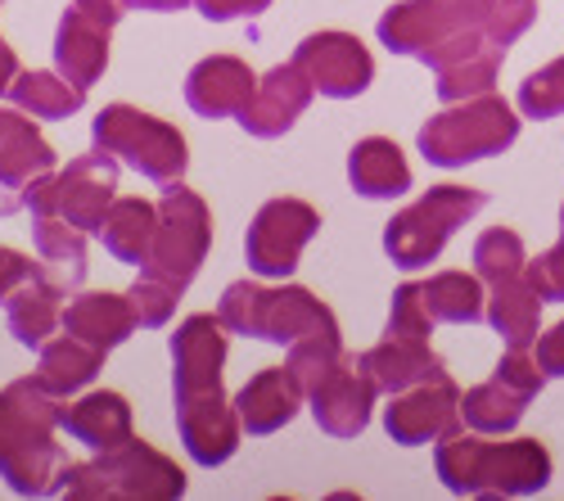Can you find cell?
Listing matches in <instances>:
<instances>
[{
    "label": "cell",
    "instance_id": "27",
    "mask_svg": "<svg viewBox=\"0 0 564 501\" xmlns=\"http://www.w3.org/2000/svg\"><path fill=\"white\" fill-rule=\"evenodd\" d=\"M348 181L361 199H398L411 190V163L389 135H366L348 154Z\"/></svg>",
    "mask_w": 564,
    "mask_h": 501
},
{
    "label": "cell",
    "instance_id": "47",
    "mask_svg": "<svg viewBox=\"0 0 564 501\" xmlns=\"http://www.w3.org/2000/svg\"><path fill=\"white\" fill-rule=\"evenodd\" d=\"M23 68H19V55H14V45L0 36V96H10V86H14V77H19Z\"/></svg>",
    "mask_w": 564,
    "mask_h": 501
},
{
    "label": "cell",
    "instance_id": "1",
    "mask_svg": "<svg viewBox=\"0 0 564 501\" xmlns=\"http://www.w3.org/2000/svg\"><path fill=\"white\" fill-rule=\"evenodd\" d=\"M497 14V0H402L380 19V45L393 55L420 59L434 73L469 59L497 45L488 36V23ZM506 51V45H501Z\"/></svg>",
    "mask_w": 564,
    "mask_h": 501
},
{
    "label": "cell",
    "instance_id": "23",
    "mask_svg": "<svg viewBox=\"0 0 564 501\" xmlns=\"http://www.w3.org/2000/svg\"><path fill=\"white\" fill-rule=\"evenodd\" d=\"M361 371L375 380L380 393H406L415 384H430L443 371V357L420 344V339H398V335H384V344H375L361 352Z\"/></svg>",
    "mask_w": 564,
    "mask_h": 501
},
{
    "label": "cell",
    "instance_id": "6",
    "mask_svg": "<svg viewBox=\"0 0 564 501\" xmlns=\"http://www.w3.org/2000/svg\"><path fill=\"white\" fill-rule=\"evenodd\" d=\"M90 141L96 150L113 154L122 167L140 172L145 181H181L185 167H191V145H185L181 127L135 109V105H105L90 122Z\"/></svg>",
    "mask_w": 564,
    "mask_h": 501
},
{
    "label": "cell",
    "instance_id": "11",
    "mask_svg": "<svg viewBox=\"0 0 564 501\" xmlns=\"http://www.w3.org/2000/svg\"><path fill=\"white\" fill-rule=\"evenodd\" d=\"M294 64L307 73L316 96L330 100H357L375 81V59L352 32H312L294 45Z\"/></svg>",
    "mask_w": 564,
    "mask_h": 501
},
{
    "label": "cell",
    "instance_id": "20",
    "mask_svg": "<svg viewBox=\"0 0 564 501\" xmlns=\"http://www.w3.org/2000/svg\"><path fill=\"white\" fill-rule=\"evenodd\" d=\"M109 32L113 28L100 23L96 14H86L82 6H68L59 19V32H55V68L73 86L90 90L109 68Z\"/></svg>",
    "mask_w": 564,
    "mask_h": 501
},
{
    "label": "cell",
    "instance_id": "14",
    "mask_svg": "<svg viewBox=\"0 0 564 501\" xmlns=\"http://www.w3.org/2000/svg\"><path fill=\"white\" fill-rule=\"evenodd\" d=\"M176 434L191 451V461L213 470L226 466L235 451H240V412H235V397H226V389H208L195 397H176Z\"/></svg>",
    "mask_w": 564,
    "mask_h": 501
},
{
    "label": "cell",
    "instance_id": "4",
    "mask_svg": "<svg viewBox=\"0 0 564 501\" xmlns=\"http://www.w3.org/2000/svg\"><path fill=\"white\" fill-rule=\"evenodd\" d=\"M59 497L68 501H176L185 497V470L145 438H127L96 461L64 470Z\"/></svg>",
    "mask_w": 564,
    "mask_h": 501
},
{
    "label": "cell",
    "instance_id": "44",
    "mask_svg": "<svg viewBox=\"0 0 564 501\" xmlns=\"http://www.w3.org/2000/svg\"><path fill=\"white\" fill-rule=\"evenodd\" d=\"M195 10L213 23H230V19H258L271 10V0H195Z\"/></svg>",
    "mask_w": 564,
    "mask_h": 501
},
{
    "label": "cell",
    "instance_id": "26",
    "mask_svg": "<svg viewBox=\"0 0 564 501\" xmlns=\"http://www.w3.org/2000/svg\"><path fill=\"white\" fill-rule=\"evenodd\" d=\"M55 172V150L23 109H0V181L28 190V181Z\"/></svg>",
    "mask_w": 564,
    "mask_h": 501
},
{
    "label": "cell",
    "instance_id": "39",
    "mask_svg": "<svg viewBox=\"0 0 564 501\" xmlns=\"http://www.w3.org/2000/svg\"><path fill=\"white\" fill-rule=\"evenodd\" d=\"M384 335L430 344V335H434V316H430V303H425V290H420V281H406V285L393 290L389 330H384Z\"/></svg>",
    "mask_w": 564,
    "mask_h": 501
},
{
    "label": "cell",
    "instance_id": "9",
    "mask_svg": "<svg viewBox=\"0 0 564 501\" xmlns=\"http://www.w3.org/2000/svg\"><path fill=\"white\" fill-rule=\"evenodd\" d=\"M542 384H546V371L538 367V357H529V348H506V357L497 361V375L460 393V421L475 434H510L524 421L529 402L542 393Z\"/></svg>",
    "mask_w": 564,
    "mask_h": 501
},
{
    "label": "cell",
    "instance_id": "7",
    "mask_svg": "<svg viewBox=\"0 0 564 501\" xmlns=\"http://www.w3.org/2000/svg\"><path fill=\"white\" fill-rule=\"evenodd\" d=\"M484 208H488V195L475 186H434L430 195H420L411 208H402L384 226V253L402 271L430 266V262H438V253L456 236V226H465Z\"/></svg>",
    "mask_w": 564,
    "mask_h": 501
},
{
    "label": "cell",
    "instance_id": "36",
    "mask_svg": "<svg viewBox=\"0 0 564 501\" xmlns=\"http://www.w3.org/2000/svg\"><path fill=\"white\" fill-rule=\"evenodd\" d=\"M529 266L524 258V240L510 231V226H492V231H484L475 240V276L497 285L506 276H520V271Z\"/></svg>",
    "mask_w": 564,
    "mask_h": 501
},
{
    "label": "cell",
    "instance_id": "24",
    "mask_svg": "<svg viewBox=\"0 0 564 501\" xmlns=\"http://www.w3.org/2000/svg\"><path fill=\"white\" fill-rule=\"evenodd\" d=\"M36 240V276L51 281L59 294H77L86 281V231L68 217H32Z\"/></svg>",
    "mask_w": 564,
    "mask_h": 501
},
{
    "label": "cell",
    "instance_id": "15",
    "mask_svg": "<svg viewBox=\"0 0 564 501\" xmlns=\"http://www.w3.org/2000/svg\"><path fill=\"white\" fill-rule=\"evenodd\" d=\"M230 326L213 312L185 316L172 335V393L176 397H195L208 389H221V367H226V348H230Z\"/></svg>",
    "mask_w": 564,
    "mask_h": 501
},
{
    "label": "cell",
    "instance_id": "10",
    "mask_svg": "<svg viewBox=\"0 0 564 501\" xmlns=\"http://www.w3.org/2000/svg\"><path fill=\"white\" fill-rule=\"evenodd\" d=\"M316 231H321V213L307 199H267L249 221L245 258L258 276L285 281L294 276V266L303 249L316 240Z\"/></svg>",
    "mask_w": 564,
    "mask_h": 501
},
{
    "label": "cell",
    "instance_id": "46",
    "mask_svg": "<svg viewBox=\"0 0 564 501\" xmlns=\"http://www.w3.org/2000/svg\"><path fill=\"white\" fill-rule=\"evenodd\" d=\"M73 6H82L86 14H96V19H100V23H109V28H118V23H122V14H127L122 0H73Z\"/></svg>",
    "mask_w": 564,
    "mask_h": 501
},
{
    "label": "cell",
    "instance_id": "3",
    "mask_svg": "<svg viewBox=\"0 0 564 501\" xmlns=\"http://www.w3.org/2000/svg\"><path fill=\"white\" fill-rule=\"evenodd\" d=\"M217 316L230 326V335L280 344V348H294L299 339H344L339 316L303 285L271 290V285H253V281H235V285H226Z\"/></svg>",
    "mask_w": 564,
    "mask_h": 501
},
{
    "label": "cell",
    "instance_id": "31",
    "mask_svg": "<svg viewBox=\"0 0 564 501\" xmlns=\"http://www.w3.org/2000/svg\"><path fill=\"white\" fill-rule=\"evenodd\" d=\"M68 294H59L51 281L32 276L28 285H19L10 298H6V326L10 335L23 344V348H41L51 344V335L64 326V303Z\"/></svg>",
    "mask_w": 564,
    "mask_h": 501
},
{
    "label": "cell",
    "instance_id": "19",
    "mask_svg": "<svg viewBox=\"0 0 564 501\" xmlns=\"http://www.w3.org/2000/svg\"><path fill=\"white\" fill-rule=\"evenodd\" d=\"M303 402H307V389L299 384V375L290 367H267L235 393V412H240L245 434L267 438V434L285 429L303 412Z\"/></svg>",
    "mask_w": 564,
    "mask_h": 501
},
{
    "label": "cell",
    "instance_id": "45",
    "mask_svg": "<svg viewBox=\"0 0 564 501\" xmlns=\"http://www.w3.org/2000/svg\"><path fill=\"white\" fill-rule=\"evenodd\" d=\"M533 357H538V367L546 371V380H551V375H564V322L551 326L546 335H538Z\"/></svg>",
    "mask_w": 564,
    "mask_h": 501
},
{
    "label": "cell",
    "instance_id": "17",
    "mask_svg": "<svg viewBox=\"0 0 564 501\" xmlns=\"http://www.w3.org/2000/svg\"><path fill=\"white\" fill-rule=\"evenodd\" d=\"M118 159L96 150V154H77L64 172H59V217H68L82 231H100L105 213L118 199Z\"/></svg>",
    "mask_w": 564,
    "mask_h": 501
},
{
    "label": "cell",
    "instance_id": "29",
    "mask_svg": "<svg viewBox=\"0 0 564 501\" xmlns=\"http://www.w3.org/2000/svg\"><path fill=\"white\" fill-rule=\"evenodd\" d=\"M154 236H159V204L140 199V195L113 199V208L105 213V226H100L105 249L113 253V262H127V266L150 262Z\"/></svg>",
    "mask_w": 564,
    "mask_h": 501
},
{
    "label": "cell",
    "instance_id": "5",
    "mask_svg": "<svg viewBox=\"0 0 564 501\" xmlns=\"http://www.w3.org/2000/svg\"><path fill=\"white\" fill-rule=\"evenodd\" d=\"M520 141V113H514L501 96H475L447 105L420 127V154L434 167H465L492 154H506Z\"/></svg>",
    "mask_w": 564,
    "mask_h": 501
},
{
    "label": "cell",
    "instance_id": "25",
    "mask_svg": "<svg viewBox=\"0 0 564 501\" xmlns=\"http://www.w3.org/2000/svg\"><path fill=\"white\" fill-rule=\"evenodd\" d=\"M64 330L77 335L82 344L113 352L118 344H127L140 326H135V312L127 294H73L64 307Z\"/></svg>",
    "mask_w": 564,
    "mask_h": 501
},
{
    "label": "cell",
    "instance_id": "40",
    "mask_svg": "<svg viewBox=\"0 0 564 501\" xmlns=\"http://www.w3.org/2000/svg\"><path fill=\"white\" fill-rule=\"evenodd\" d=\"M524 276L538 285V294L546 303H564V208H560V244L546 249L538 262H529Z\"/></svg>",
    "mask_w": 564,
    "mask_h": 501
},
{
    "label": "cell",
    "instance_id": "28",
    "mask_svg": "<svg viewBox=\"0 0 564 501\" xmlns=\"http://www.w3.org/2000/svg\"><path fill=\"white\" fill-rule=\"evenodd\" d=\"M542 294L538 285L524 276H506L492 285V298H488V326L501 335L506 348H533L538 344V326H542Z\"/></svg>",
    "mask_w": 564,
    "mask_h": 501
},
{
    "label": "cell",
    "instance_id": "37",
    "mask_svg": "<svg viewBox=\"0 0 564 501\" xmlns=\"http://www.w3.org/2000/svg\"><path fill=\"white\" fill-rule=\"evenodd\" d=\"M514 105H520L524 118L542 122V118H560L564 113V55L551 59L546 68L529 73L520 81V96H514Z\"/></svg>",
    "mask_w": 564,
    "mask_h": 501
},
{
    "label": "cell",
    "instance_id": "13",
    "mask_svg": "<svg viewBox=\"0 0 564 501\" xmlns=\"http://www.w3.org/2000/svg\"><path fill=\"white\" fill-rule=\"evenodd\" d=\"M456 425H460V389L452 375L393 393V406H384V429L402 447L443 443L456 434Z\"/></svg>",
    "mask_w": 564,
    "mask_h": 501
},
{
    "label": "cell",
    "instance_id": "34",
    "mask_svg": "<svg viewBox=\"0 0 564 501\" xmlns=\"http://www.w3.org/2000/svg\"><path fill=\"white\" fill-rule=\"evenodd\" d=\"M420 290H425V303H430L434 322H447V326H479L484 316H488L479 276H465V271H438V276L420 281Z\"/></svg>",
    "mask_w": 564,
    "mask_h": 501
},
{
    "label": "cell",
    "instance_id": "49",
    "mask_svg": "<svg viewBox=\"0 0 564 501\" xmlns=\"http://www.w3.org/2000/svg\"><path fill=\"white\" fill-rule=\"evenodd\" d=\"M19 208H28V204H23V190H14V186H6V181H0V217H14Z\"/></svg>",
    "mask_w": 564,
    "mask_h": 501
},
{
    "label": "cell",
    "instance_id": "18",
    "mask_svg": "<svg viewBox=\"0 0 564 501\" xmlns=\"http://www.w3.org/2000/svg\"><path fill=\"white\" fill-rule=\"evenodd\" d=\"M258 77L245 59L235 55H208L191 68L185 77V105H191L199 118L217 122V118H240L245 105L253 100Z\"/></svg>",
    "mask_w": 564,
    "mask_h": 501
},
{
    "label": "cell",
    "instance_id": "33",
    "mask_svg": "<svg viewBox=\"0 0 564 501\" xmlns=\"http://www.w3.org/2000/svg\"><path fill=\"white\" fill-rule=\"evenodd\" d=\"M10 100H14V109H23L41 122H59L86 105V90L73 86L59 68L55 73H19L10 86Z\"/></svg>",
    "mask_w": 564,
    "mask_h": 501
},
{
    "label": "cell",
    "instance_id": "48",
    "mask_svg": "<svg viewBox=\"0 0 564 501\" xmlns=\"http://www.w3.org/2000/svg\"><path fill=\"white\" fill-rule=\"evenodd\" d=\"M127 10H150V14H176V10H191L195 0H122Z\"/></svg>",
    "mask_w": 564,
    "mask_h": 501
},
{
    "label": "cell",
    "instance_id": "21",
    "mask_svg": "<svg viewBox=\"0 0 564 501\" xmlns=\"http://www.w3.org/2000/svg\"><path fill=\"white\" fill-rule=\"evenodd\" d=\"M55 429H59V406L36 384V375L0 389V466H6L14 451H23L28 443L55 434Z\"/></svg>",
    "mask_w": 564,
    "mask_h": 501
},
{
    "label": "cell",
    "instance_id": "12",
    "mask_svg": "<svg viewBox=\"0 0 564 501\" xmlns=\"http://www.w3.org/2000/svg\"><path fill=\"white\" fill-rule=\"evenodd\" d=\"M380 397L375 380L361 371V357H339L330 371H325L312 389H307V412L321 425V434L330 438H361L370 425V406Z\"/></svg>",
    "mask_w": 564,
    "mask_h": 501
},
{
    "label": "cell",
    "instance_id": "38",
    "mask_svg": "<svg viewBox=\"0 0 564 501\" xmlns=\"http://www.w3.org/2000/svg\"><path fill=\"white\" fill-rule=\"evenodd\" d=\"M181 294H185V290H176L172 281H159V276H150V271H140V281L127 290L131 312H135V326H140V330H163L172 316H176Z\"/></svg>",
    "mask_w": 564,
    "mask_h": 501
},
{
    "label": "cell",
    "instance_id": "16",
    "mask_svg": "<svg viewBox=\"0 0 564 501\" xmlns=\"http://www.w3.org/2000/svg\"><path fill=\"white\" fill-rule=\"evenodd\" d=\"M316 86L307 81V73L290 59V64H275L267 77H258V90L253 100L245 105V113L235 118L253 141H275V135H285L312 105Z\"/></svg>",
    "mask_w": 564,
    "mask_h": 501
},
{
    "label": "cell",
    "instance_id": "32",
    "mask_svg": "<svg viewBox=\"0 0 564 501\" xmlns=\"http://www.w3.org/2000/svg\"><path fill=\"white\" fill-rule=\"evenodd\" d=\"M64 470H68V451L55 434H45L36 443H28L23 451L0 466V479L14 497H59V483H64Z\"/></svg>",
    "mask_w": 564,
    "mask_h": 501
},
{
    "label": "cell",
    "instance_id": "2",
    "mask_svg": "<svg viewBox=\"0 0 564 501\" xmlns=\"http://www.w3.org/2000/svg\"><path fill=\"white\" fill-rule=\"evenodd\" d=\"M434 470L456 497H533L551 483V451L538 438L488 443L479 434H452L434 451Z\"/></svg>",
    "mask_w": 564,
    "mask_h": 501
},
{
    "label": "cell",
    "instance_id": "35",
    "mask_svg": "<svg viewBox=\"0 0 564 501\" xmlns=\"http://www.w3.org/2000/svg\"><path fill=\"white\" fill-rule=\"evenodd\" d=\"M501 59H506L501 45H488V51H479V55H469V59H460V64L434 73V77H438V86H434L438 100H443V105H460V100L488 96L492 81H497V73H501Z\"/></svg>",
    "mask_w": 564,
    "mask_h": 501
},
{
    "label": "cell",
    "instance_id": "30",
    "mask_svg": "<svg viewBox=\"0 0 564 501\" xmlns=\"http://www.w3.org/2000/svg\"><path fill=\"white\" fill-rule=\"evenodd\" d=\"M41 357H36V384L51 393V397H68V393H82L90 380L100 375V367H105V352L100 348H90V344H82L77 335H59V339H51V344H41L36 348Z\"/></svg>",
    "mask_w": 564,
    "mask_h": 501
},
{
    "label": "cell",
    "instance_id": "43",
    "mask_svg": "<svg viewBox=\"0 0 564 501\" xmlns=\"http://www.w3.org/2000/svg\"><path fill=\"white\" fill-rule=\"evenodd\" d=\"M23 204L32 217H59V172H41L28 181Z\"/></svg>",
    "mask_w": 564,
    "mask_h": 501
},
{
    "label": "cell",
    "instance_id": "22",
    "mask_svg": "<svg viewBox=\"0 0 564 501\" xmlns=\"http://www.w3.org/2000/svg\"><path fill=\"white\" fill-rule=\"evenodd\" d=\"M59 429L90 451H113L127 438H135L131 434V402L113 389H96V393L77 397L73 406H59Z\"/></svg>",
    "mask_w": 564,
    "mask_h": 501
},
{
    "label": "cell",
    "instance_id": "42",
    "mask_svg": "<svg viewBox=\"0 0 564 501\" xmlns=\"http://www.w3.org/2000/svg\"><path fill=\"white\" fill-rule=\"evenodd\" d=\"M32 276H36V262H32L28 253L10 249V244H0V307H6V298H10L19 285H28Z\"/></svg>",
    "mask_w": 564,
    "mask_h": 501
},
{
    "label": "cell",
    "instance_id": "41",
    "mask_svg": "<svg viewBox=\"0 0 564 501\" xmlns=\"http://www.w3.org/2000/svg\"><path fill=\"white\" fill-rule=\"evenodd\" d=\"M533 19H538V0H497V14L488 23V36L510 51V45L533 28Z\"/></svg>",
    "mask_w": 564,
    "mask_h": 501
},
{
    "label": "cell",
    "instance_id": "8",
    "mask_svg": "<svg viewBox=\"0 0 564 501\" xmlns=\"http://www.w3.org/2000/svg\"><path fill=\"white\" fill-rule=\"evenodd\" d=\"M208 249H213V208L191 186L167 181V190L159 199L154 253L140 271H150V276H159V281H172L176 290H191V281L199 276Z\"/></svg>",
    "mask_w": 564,
    "mask_h": 501
}]
</instances>
